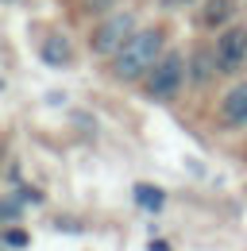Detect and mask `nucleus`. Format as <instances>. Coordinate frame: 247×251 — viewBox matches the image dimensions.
<instances>
[{
  "instance_id": "obj_1",
  "label": "nucleus",
  "mask_w": 247,
  "mask_h": 251,
  "mask_svg": "<svg viewBox=\"0 0 247 251\" xmlns=\"http://www.w3.org/2000/svg\"><path fill=\"white\" fill-rule=\"evenodd\" d=\"M158 47H162V35L158 31H139L127 39V47H124L120 54H116V62H112V70H116V77H124V81H131V77H139L143 70H154V58H158Z\"/></svg>"
},
{
  "instance_id": "obj_2",
  "label": "nucleus",
  "mask_w": 247,
  "mask_h": 251,
  "mask_svg": "<svg viewBox=\"0 0 247 251\" xmlns=\"http://www.w3.org/2000/svg\"><path fill=\"white\" fill-rule=\"evenodd\" d=\"M131 35H135V20H131L127 12H116V16H108V20L93 31V50H97V54H120Z\"/></svg>"
},
{
  "instance_id": "obj_3",
  "label": "nucleus",
  "mask_w": 247,
  "mask_h": 251,
  "mask_svg": "<svg viewBox=\"0 0 247 251\" xmlns=\"http://www.w3.org/2000/svg\"><path fill=\"white\" fill-rule=\"evenodd\" d=\"M182 77H185V62H182V54H166L162 62L154 66L151 81H147V93H151L154 100H166V97L178 93Z\"/></svg>"
},
{
  "instance_id": "obj_4",
  "label": "nucleus",
  "mask_w": 247,
  "mask_h": 251,
  "mask_svg": "<svg viewBox=\"0 0 247 251\" xmlns=\"http://www.w3.org/2000/svg\"><path fill=\"white\" fill-rule=\"evenodd\" d=\"M216 66L224 74H236L240 66H247V27H236L216 43Z\"/></svg>"
},
{
  "instance_id": "obj_5",
  "label": "nucleus",
  "mask_w": 247,
  "mask_h": 251,
  "mask_svg": "<svg viewBox=\"0 0 247 251\" xmlns=\"http://www.w3.org/2000/svg\"><path fill=\"white\" fill-rule=\"evenodd\" d=\"M224 120L228 124H247V81H240L224 97Z\"/></svg>"
},
{
  "instance_id": "obj_6",
  "label": "nucleus",
  "mask_w": 247,
  "mask_h": 251,
  "mask_svg": "<svg viewBox=\"0 0 247 251\" xmlns=\"http://www.w3.org/2000/svg\"><path fill=\"white\" fill-rule=\"evenodd\" d=\"M43 58H47L50 66H70V62H74V47H70V39L50 35V39L43 43Z\"/></svg>"
},
{
  "instance_id": "obj_7",
  "label": "nucleus",
  "mask_w": 247,
  "mask_h": 251,
  "mask_svg": "<svg viewBox=\"0 0 247 251\" xmlns=\"http://www.w3.org/2000/svg\"><path fill=\"white\" fill-rule=\"evenodd\" d=\"M228 16H232V0H209V4H205V24H209V27L224 24Z\"/></svg>"
},
{
  "instance_id": "obj_8",
  "label": "nucleus",
  "mask_w": 247,
  "mask_h": 251,
  "mask_svg": "<svg viewBox=\"0 0 247 251\" xmlns=\"http://www.w3.org/2000/svg\"><path fill=\"white\" fill-rule=\"evenodd\" d=\"M135 201L143 209H162V189L158 186H135Z\"/></svg>"
},
{
  "instance_id": "obj_9",
  "label": "nucleus",
  "mask_w": 247,
  "mask_h": 251,
  "mask_svg": "<svg viewBox=\"0 0 247 251\" xmlns=\"http://www.w3.org/2000/svg\"><path fill=\"white\" fill-rule=\"evenodd\" d=\"M8 244H12V248H24V244H27V236H24V232H16V228H12V232H8Z\"/></svg>"
},
{
  "instance_id": "obj_10",
  "label": "nucleus",
  "mask_w": 247,
  "mask_h": 251,
  "mask_svg": "<svg viewBox=\"0 0 247 251\" xmlns=\"http://www.w3.org/2000/svg\"><path fill=\"white\" fill-rule=\"evenodd\" d=\"M151 251H170V248H166V244H151Z\"/></svg>"
}]
</instances>
